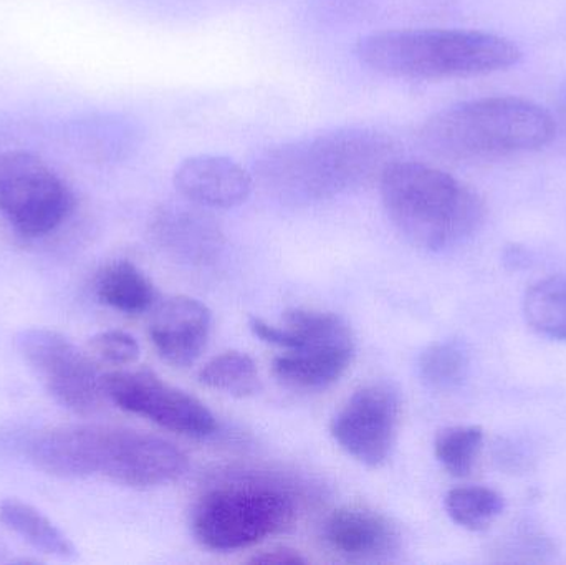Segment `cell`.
I'll use <instances>...</instances> for the list:
<instances>
[{
  "label": "cell",
  "instance_id": "6da1fadb",
  "mask_svg": "<svg viewBox=\"0 0 566 565\" xmlns=\"http://www.w3.org/2000/svg\"><path fill=\"white\" fill-rule=\"evenodd\" d=\"M30 458L56 478L98 477L122 486L158 488L179 480L188 458L171 441L126 428L66 425L33 438Z\"/></svg>",
  "mask_w": 566,
  "mask_h": 565
},
{
  "label": "cell",
  "instance_id": "7a4b0ae2",
  "mask_svg": "<svg viewBox=\"0 0 566 565\" xmlns=\"http://www.w3.org/2000/svg\"><path fill=\"white\" fill-rule=\"evenodd\" d=\"M395 155L385 133L343 126L265 149L254 172L279 198L315 201L381 178Z\"/></svg>",
  "mask_w": 566,
  "mask_h": 565
},
{
  "label": "cell",
  "instance_id": "3957f363",
  "mask_svg": "<svg viewBox=\"0 0 566 565\" xmlns=\"http://www.w3.org/2000/svg\"><path fill=\"white\" fill-rule=\"evenodd\" d=\"M361 65L398 80H454L517 65L522 53L509 39L479 30H382L355 46Z\"/></svg>",
  "mask_w": 566,
  "mask_h": 565
},
{
  "label": "cell",
  "instance_id": "277c9868",
  "mask_svg": "<svg viewBox=\"0 0 566 565\" xmlns=\"http://www.w3.org/2000/svg\"><path fill=\"white\" fill-rule=\"evenodd\" d=\"M382 208L396 231L416 248L446 251L481 229V196L454 176L418 161L389 163L379 178Z\"/></svg>",
  "mask_w": 566,
  "mask_h": 565
},
{
  "label": "cell",
  "instance_id": "5b68a950",
  "mask_svg": "<svg viewBox=\"0 0 566 565\" xmlns=\"http://www.w3.org/2000/svg\"><path fill=\"white\" fill-rule=\"evenodd\" d=\"M554 116L524 98L489 96L455 103L426 119L424 148L452 161H485L537 151L554 139Z\"/></svg>",
  "mask_w": 566,
  "mask_h": 565
},
{
  "label": "cell",
  "instance_id": "8992f818",
  "mask_svg": "<svg viewBox=\"0 0 566 565\" xmlns=\"http://www.w3.org/2000/svg\"><path fill=\"white\" fill-rule=\"evenodd\" d=\"M293 514L292 498L279 488L228 484L209 491L196 504L192 533L208 550H245L282 531Z\"/></svg>",
  "mask_w": 566,
  "mask_h": 565
},
{
  "label": "cell",
  "instance_id": "52a82bcc",
  "mask_svg": "<svg viewBox=\"0 0 566 565\" xmlns=\"http://www.w3.org/2000/svg\"><path fill=\"white\" fill-rule=\"evenodd\" d=\"M75 196L59 172L25 149L0 151V212L25 238H42L65 222Z\"/></svg>",
  "mask_w": 566,
  "mask_h": 565
},
{
  "label": "cell",
  "instance_id": "ba28073f",
  "mask_svg": "<svg viewBox=\"0 0 566 565\" xmlns=\"http://www.w3.org/2000/svg\"><path fill=\"white\" fill-rule=\"evenodd\" d=\"M15 345L56 404L78 415L102 408L106 398L103 375L65 335L49 328H25L17 334Z\"/></svg>",
  "mask_w": 566,
  "mask_h": 565
},
{
  "label": "cell",
  "instance_id": "9c48e42d",
  "mask_svg": "<svg viewBox=\"0 0 566 565\" xmlns=\"http://www.w3.org/2000/svg\"><path fill=\"white\" fill-rule=\"evenodd\" d=\"M106 398L128 414L138 415L182 437L206 438L216 431V418L205 404L163 381L149 370L103 375Z\"/></svg>",
  "mask_w": 566,
  "mask_h": 565
},
{
  "label": "cell",
  "instance_id": "30bf717a",
  "mask_svg": "<svg viewBox=\"0 0 566 565\" xmlns=\"http://www.w3.org/2000/svg\"><path fill=\"white\" fill-rule=\"evenodd\" d=\"M398 420V394L389 385H368L355 391L333 418L332 435L349 457L378 468L391 454Z\"/></svg>",
  "mask_w": 566,
  "mask_h": 565
},
{
  "label": "cell",
  "instance_id": "8fae6325",
  "mask_svg": "<svg viewBox=\"0 0 566 565\" xmlns=\"http://www.w3.org/2000/svg\"><path fill=\"white\" fill-rule=\"evenodd\" d=\"M175 186L186 201L199 208L232 209L251 198L254 178L234 159L196 155L179 163Z\"/></svg>",
  "mask_w": 566,
  "mask_h": 565
},
{
  "label": "cell",
  "instance_id": "7c38bea8",
  "mask_svg": "<svg viewBox=\"0 0 566 565\" xmlns=\"http://www.w3.org/2000/svg\"><path fill=\"white\" fill-rule=\"evenodd\" d=\"M211 328V311L196 299L178 295L156 308L149 337L168 364L189 367L208 347Z\"/></svg>",
  "mask_w": 566,
  "mask_h": 565
},
{
  "label": "cell",
  "instance_id": "4fadbf2b",
  "mask_svg": "<svg viewBox=\"0 0 566 565\" xmlns=\"http://www.w3.org/2000/svg\"><path fill=\"white\" fill-rule=\"evenodd\" d=\"M323 537L335 553L359 561L391 556L399 544L398 531L391 521L363 506L333 511L323 526Z\"/></svg>",
  "mask_w": 566,
  "mask_h": 565
},
{
  "label": "cell",
  "instance_id": "5bb4252c",
  "mask_svg": "<svg viewBox=\"0 0 566 565\" xmlns=\"http://www.w3.org/2000/svg\"><path fill=\"white\" fill-rule=\"evenodd\" d=\"M255 337L283 350H310L323 347H355L352 328L338 315L328 312L292 308L283 314L279 325L268 324L259 317L249 318Z\"/></svg>",
  "mask_w": 566,
  "mask_h": 565
},
{
  "label": "cell",
  "instance_id": "9a60e30c",
  "mask_svg": "<svg viewBox=\"0 0 566 565\" xmlns=\"http://www.w3.org/2000/svg\"><path fill=\"white\" fill-rule=\"evenodd\" d=\"M355 357V347H323L285 350L274 360V374L289 387L323 390L343 377Z\"/></svg>",
  "mask_w": 566,
  "mask_h": 565
},
{
  "label": "cell",
  "instance_id": "2e32d148",
  "mask_svg": "<svg viewBox=\"0 0 566 565\" xmlns=\"http://www.w3.org/2000/svg\"><path fill=\"white\" fill-rule=\"evenodd\" d=\"M0 523L22 537L33 550L60 559L75 557V547L69 537L35 508L17 500L0 503Z\"/></svg>",
  "mask_w": 566,
  "mask_h": 565
},
{
  "label": "cell",
  "instance_id": "e0dca14e",
  "mask_svg": "<svg viewBox=\"0 0 566 565\" xmlns=\"http://www.w3.org/2000/svg\"><path fill=\"white\" fill-rule=\"evenodd\" d=\"M99 301L123 314H142L151 307L156 291L151 281L129 261L105 268L96 284Z\"/></svg>",
  "mask_w": 566,
  "mask_h": 565
},
{
  "label": "cell",
  "instance_id": "ac0fdd59",
  "mask_svg": "<svg viewBox=\"0 0 566 565\" xmlns=\"http://www.w3.org/2000/svg\"><path fill=\"white\" fill-rule=\"evenodd\" d=\"M528 325L544 337L566 342V275L544 279L524 299Z\"/></svg>",
  "mask_w": 566,
  "mask_h": 565
},
{
  "label": "cell",
  "instance_id": "d6986e66",
  "mask_svg": "<svg viewBox=\"0 0 566 565\" xmlns=\"http://www.w3.org/2000/svg\"><path fill=\"white\" fill-rule=\"evenodd\" d=\"M199 381L231 397L248 398L262 388L254 358L242 352H224L209 360L199 372Z\"/></svg>",
  "mask_w": 566,
  "mask_h": 565
},
{
  "label": "cell",
  "instance_id": "ffe728a7",
  "mask_svg": "<svg viewBox=\"0 0 566 565\" xmlns=\"http://www.w3.org/2000/svg\"><path fill=\"white\" fill-rule=\"evenodd\" d=\"M469 365L471 358L461 342H436L419 357V377L432 390H454L468 377Z\"/></svg>",
  "mask_w": 566,
  "mask_h": 565
},
{
  "label": "cell",
  "instance_id": "44dd1931",
  "mask_svg": "<svg viewBox=\"0 0 566 565\" xmlns=\"http://www.w3.org/2000/svg\"><path fill=\"white\" fill-rule=\"evenodd\" d=\"M446 511L459 526L469 531H484L504 511V498L488 488H455L446 496Z\"/></svg>",
  "mask_w": 566,
  "mask_h": 565
},
{
  "label": "cell",
  "instance_id": "7402d4cb",
  "mask_svg": "<svg viewBox=\"0 0 566 565\" xmlns=\"http://www.w3.org/2000/svg\"><path fill=\"white\" fill-rule=\"evenodd\" d=\"M482 440L484 431L479 427L446 428L436 438V458L452 477H469L481 453Z\"/></svg>",
  "mask_w": 566,
  "mask_h": 565
},
{
  "label": "cell",
  "instance_id": "603a6c76",
  "mask_svg": "<svg viewBox=\"0 0 566 565\" xmlns=\"http://www.w3.org/2000/svg\"><path fill=\"white\" fill-rule=\"evenodd\" d=\"M90 348L99 360L116 367L135 364L139 358V345L133 335L123 331H106L90 341Z\"/></svg>",
  "mask_w": 566,
  "mask_h": 565
},
{
  "label": "cell",
  "instance_id": "cb8c5ba5",
  "mask_svg": "<svg viewBox=\"0 0 566 565\" xmlns=\"http://www.w3.org/2000/svg\"><path fill=\"white\" fill-rule=\"evenodd\" d=\"M251 563L264 565H298L305 564V559H303L296 551L275 550L269 551V553L259 554V556H255Z\"/></svg>",
  "mask_w": 566,
  "mask_h": 565
},
{
  "label": "cell",
  "instance_id": "d4e9b609",
  "mask_svg": "<svg viewBox=\"0 0 566 565\" xmlns=\"http://www.w3.org/2000/svg\"><path fill=\"white\" fill-rule=\"evenodd\" d=\"M527 251L518 248V245H514V248H511L505 252V262H514L515 269L521 268L518 264H527Z\"/></svg>",
  "mask_w": 566,
  "mask_h": 565
},
{
  "label": "cell",
  "instance_id": "484cf974",
  "mask_svg": "<svg viewBox=\"0 0 566 565\" xmlns=\"http://www.w3.org/2000/svg\"><path fill=\"white\" fill-rule=\"evenodd\" d=\"M558 109H560L562 119H564V123L566 125V82L564 83V86H562L560 90V98H558Z\"/></svg>",
  "mask_w": 566,
  "mask_h": 565
}]
</instances>
